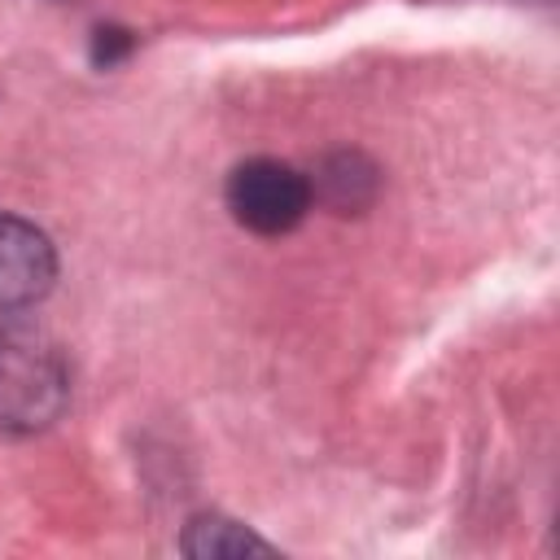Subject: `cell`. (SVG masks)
Masks as SVG:
<instances>
[{"label": "cell", "mask_w": 560, "mask_h": 560, "mask_svg": "<svg viewBox=\"0 0 560 560\" xmlns=\"http://www.w3.org/2000/svg\"><path fill=\"white\" fill-rule=\"evenodd\" d=\"M306 179H311V197H319L332 214H363L381 192V171L359 149L328 153L315 166V175H306Z\"/></svg>", "instance_id": "277c9868"}, {"label": "cell", "mask_w": 560, "mask_h": 560, "mask_svg": "<svg viewBox=\"0 0 560 560\" xmlns=\"http://www.w3.org/2000/svg\"><path fill=\"white\" fill-rule=\"evenodd\" d=\"M179 551L192 560H219V556H271L276 547L267 538H258L249 525L219 516V512H201L184 525Z\"/></svg>", "instance_id": "5b68a950"}, {"label": "cell", "mask_w": 560, "mask_h": 560, "mask_svg": "<svg viewBox=\"0 0 560 560\" xmlns=\"http://www.w3.org/2000/svg\"><path fill=\"white\" fill-rule=\"evenodd\" d=\"M311 179L280 158H245L228 175V210L258 236L293 232L311 210Z\"/></svg>", "instance_id": "7a4b0ae2"}, {"label": "cell", "mask_w": 560, "mask_h": 560, "mask_svg": "<svg viewBox=\"0 0 560 560\" xmlns=\"http://www.w3.org/2000/svg\"><path fill=\"white\" fill-rule=\"evenodd\" d=\"M57 280V249L52 241L0 210V311H22V306H35Z\"/></svg>", "instance_id": "3957f363"}, {"label": "cell", "mask_w": 560, "mask_h": 560, "mask_svg": "<svg viewBox=\"0 0 560 560\" xmlns=\"http://www.w3.org/2000/svg\"><path fill=\"white\" fill-rule=\"evenodd\" d=\"M70 402L66 350L39 324H0V429L39 433L61 420Z\"/></svg>", "instance_id": "6da1fadb"}]
</instances>
